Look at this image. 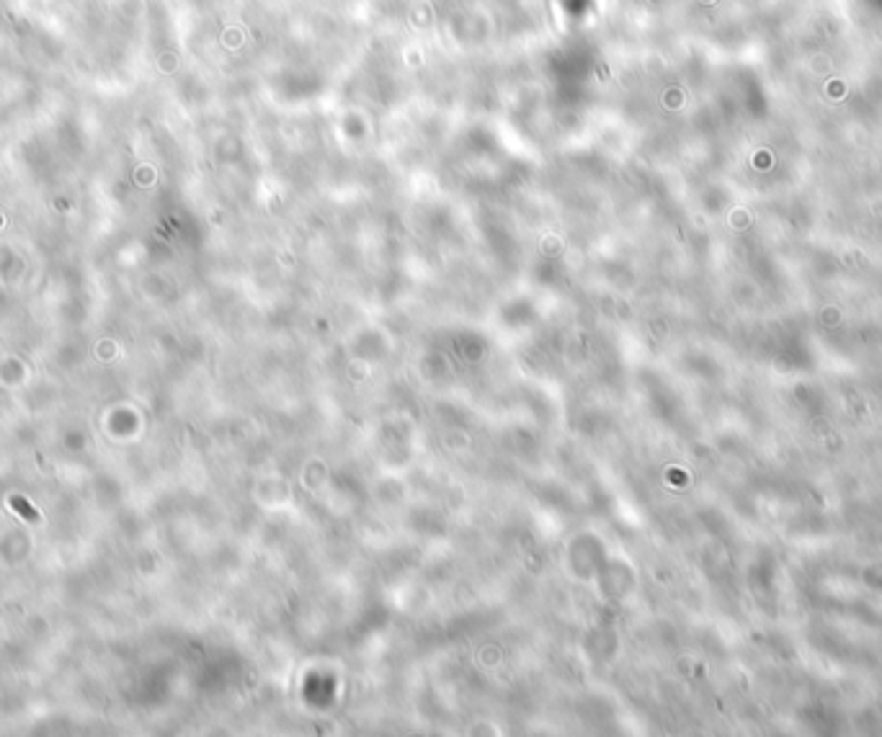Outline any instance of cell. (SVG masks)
I'll return each mask as SVG.
<instances>
[{
	"label": "cell",
	"mask_w": 882,
	"mask_h": 737,
	"mask_svg": "<svg viewBox=\"0 0 882 737\" xmlns=\"http://www.w3.org/2000/svg\"><path fill=\"white\" fill-rule=\"evenodd\" d=\"M11 508H13L19 516H24L27 521H31V524H39V521H42L39 511H34L29 505V501H24L21 495H13V498H11Z\"/></svg>",
	"instance_id": "1"
}]
</instances>
